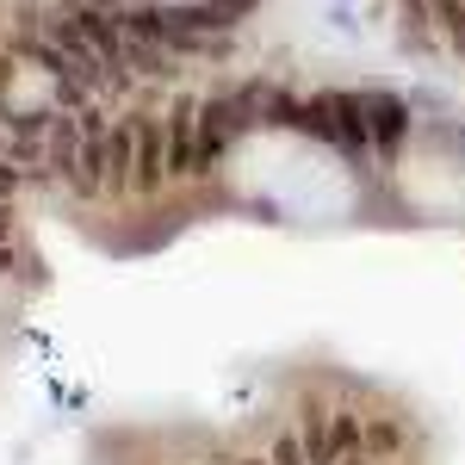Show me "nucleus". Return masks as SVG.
<instances>
[{"label":"nucleus","instance_id":"nucleus-1","mask_svg":"<svg viewBox=\"0 0 465 465\" xmlns=\"http://www.w3.org/2000/svg\"><path fill=\"white\" fill-rule=\"evenodd\" d=\"M298 131L304 137H317V143L341 149V162L366 174V155H372V131H366V106H360V94H304V106H298Z\"/></svg>","mask_w":465,"mask_h":465},{"label":"nucleus","instance_id":"nucleus-2","mask_svg":"<svg viewBox=\"0 0 465 465\" xmlns=\"http://www.w3.org/2000/svg\"><path fill=\"white\" fill-rule=\"evenodd\" d=\"M242 137V118H236V100H230V87L212 94V100H199V174H212L217 162L230 155V143Z\"/></svg>","mask_w":465,"mask_h":465},{"label":"nucleus","instance_id":"nucleus-3","mask_svg":"<svg viewBox=\"0 0 465 465\" xmlns=\"http://www.w3.org/2000/svg\"><path fill=\"white\" fill-rule=\"evenodd\" d=\"M50 118L56 112H13L6 118V162L19 174H44L50 168Z\"/></svg>","mask_w":465,"mask_h":465},{"label":"nucleus","instance_id":"nucleus-4","mask_svg":"<svg viewBox=\"0 0 465 465\" xmlns=\"http://www.w3.org/2000/svg\"><path fill=\"white\" fill-rule=\"evenodd\" d=\"M366 106V131H372V155L391 162L397 149L410 143V100L403 94H360Z\"/></svg>","mask_w":465,"mask_h":465},{"label":"nucleus","instance_id":"nucleus-5","mask_svg":"<svg viewBox=\"0 0 465 465\" xmlns=\"http://www.w3.org/2000/svg\"><path fill=\"white\" fill-rule=\"evenodd\" d=\"M106 137H112V124L87 106L81 112V162H74V180H69L74 193H87V199L106 193Z\"/></svg>","mask_w":465,"mask_h":465},{"label":"nucleus","instance_id":"nucleus-6","mask_svg":"<svg viewBox=\"0 0 465 465\" xmlns=\"http://www.w3.org/2000/svg\"><path fill=\"white\" fill-rule=\"evenodd\" d=\"M162 124H168V174H199V100L174 94Z\"/></svg>","mask_w":465,"mask_h":465},{"label":"nucleus","instance_id":"nucleus-7","mask_svg":"<svg viewBox=\"0 0 465 465\" xmlns=\"http://www.w3.org/2000/svg\"><path fill=\"white\" fill-rule=\"evenodd\" d=\"M168 180V124H155L149 112H137V193H155Z\"/></svg>","mask_w":465,"mask_h":465},{"label":"nucleus","instance_id":"nucleus-8","mask_svg":"<svg viewBox=\"0 0 465 465\" xmlns=\"http://www.w3.org/2000/svg\"><path fill=\"white\" fill-rule=\"evenodd\" d=\"M131 180H137V112L118 118L106 137V193H131Z\"/></svg>","mask_w":465,"mask_h":465},{"label":"nucleus","instance_id":"nucleus-9","mask_svg":"<svg viewBox=\"0 0 465 465\" xmlns=\"http://www.w3.org/2000/svg\"><path fill=\"white\" fill-rule=\"evenodd\" d=\"M74 162H81V112H63L50 118V174L74 180Z\"/></svg>","mask_w":465,"mask_h":465},{"label":"nucleus","instance_id":"nucleus-10","mask_svg":"<svg viewBox=\"0 0 465 465\" xmlns=\"http://www.w3.org/2000/svg\"><path fill=\"white\" fill-rule=\"evenodd\" d=\"M360 447H366V422H360L354 410H329V465L354 460Z\"/></svg>","mask_w":465,"mask_h":465},{"label":"nucleus","instance_id":"nucleus-11","mask_svg":"<svg viewBox=\"0 0 465 465\" xmlns=\"http://www.w3.org/2000/svg\"><path fill=\"white\" fill-rule=\"evenodd\" d=\"M366 460H397L403 453V422L391 416H379V422H366V447H360Z\"/></svg>","mask_w":465,"mask_h":465},{"label":"nucleus","instance_id":"nucleus-12","mask_svg":"<svg viewBox=\"0 0 465 465\" xmlns=\"http://www.w3.org/2000/svg\"><path fill=\"white\" fill-rule=\"evenodd\" d=\"M298 106H304V94H292L273 81V94H267V112H261V124H292L298 131Z\"/></svg>","mask_w":465,"mask_h":465},{"label":"nucleus","instance_id":"nucleus-13","mask_svg":"<svg viewBox=\"0 0 465 465\" xmlns=\"http://www.w3.org/2000/svg\"><path fill=\"white\" fill-rule=\"evenodd\" d=\"M267 465H311V453H304V434L280 429L273 440H267Z\"/></svg>","mask_w":465,"mask_h":465},{"label":"nucleus","instance_id":"nucleus-14","mask_svg":"<svg viewBox=\"0 0 465 465\" xmlns=\"http://www.w3.org/2000/svg\"><path fill=\"white\" fill-rule=\"evenodd\" d=\"M236 465H267V460H261V453H242V460H236Z\"/></svg>","mask_w":465,"mask_h":465},{"label":"nucleus","instance_id":"nucleus-15","mask_svg":"<svg viewBox=\"0 0 465 465\" xmlns=\"http://www.w3.org/2000/svg\"><path fill=\"white\" fill-rule=\"evenodd\" d=\"M335 465H372V460H366V453H354V460H335Z\"/></svg>","mask_w":465,"mask_h":465}]
</instances>
